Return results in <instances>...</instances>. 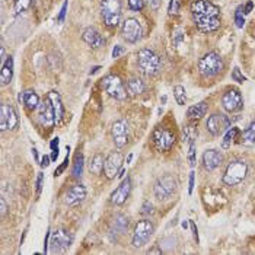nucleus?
Masks as SVG:
<instances>
[{"label": "nucleus", "instance_id": "19", "mask_svg": "<svg viewBox=\"0 0 255 255\" xmlns=\"http://www.w3.org/2000/svg\"><path fill=\"white\" fill-rule=\"evenodd\" d=\"M86 194H88V191H86L85 185H82V184L73 185V187L66 193L64 203H66L67 206H70V207H75V206H78L79 203H82V201L86 198Z\"/></svg>", "mask_w": 255, "mask_h": 255}, {"label": "nucleus", "instance_id": "17", "mask_svg": "<svg viewBox=\"0 0 255 255\" xmlns=\"http://www.w3.org/2000/svg\"><path fill=\"white\" fill-rule=\"evenodd\" d=\"M111 134H113L114 144L117 146L118 149L124 147L128 143V126L126 123V120H118L113 124Z\"/></svg>", "mask_w": 255, "mask_h": 255}, {"label": "nucleus", "instance_id": "27", "mask_svg": "<svg viewBox=\"0 0 255 255\" xmlns=\"http://www.w3.org/2000/svg\"><path fill=\"white\" fill-rule=\"evenodd\" d=\"M128 228V219L123 215H118L114 220V225H113V232H116L117 235H123Z\"/></svg>", "mask_w": 255, "mask_h": 255}, {"label": "nucleus", "instance_id": "48", "mask_svg": "<svg viewBox=\"0 0 255 255\" xmlns=\"http://www.w3.org/2000/svg\"><path fill=\"white\" fill-rule=\"evenodd\" d=\"M253 7H254V3H253V1H248V3H247V6L244 7V13H245V15H248V13L253 10Z\"/></svg>", "mask_w": 255, "mask_h": 255}, {"label": "nucleus", "instance_id": "3", "mask_svg": "<svg viewBox=\"0 0 255 255\" xmlns=\"http://www.w3.org/2000/svg\"><path fill=\"white\" fill-rule=\"evenodd\" d=\"M223 60L215 51L207 53L198 61V72L204 78H215L223 70Z\"/></svg>", "mask_w": 255, "mask_h": 255}, {"label": "nucleus", "instance_id": "21", "mask_svg": "<svg viewBox=\"0 0 255 255\" xmlns=\"http://www.w3.org/2000/svg\"><path fill=\"white\" fill-rule=\"evenodd\" d=\"M222 160H223V157L216 149H210L203 153V165L207 171H215L216 168L220 166Z\"/></svg>", "mask_w": 255, "mask_h": 255}, {"label": "nucleus", "instance_id": "51", "mask_svg": "<svg viewBox=\"0 0 255 255\" xmlns=\"http://www.w3.org/2000/svg\"><path fill=\"white\" fill-rule=\"evenodd\" d=\"M59 137H56V138H53V140H51V143H50V147H51V150H53V149H57V147H59Z\"/></svg>", "mask_w": 255, "mask_h": 255}, {"label": "nucleus", "instance_id": "12", "mask_svg": "<svg viewBox=\"0 0 255 255\" xmlns=\"http://www.w3.org/2000/svg\"><path fill=\"white\" fill-rule=\"evenodd\" d=\"M141 34H143V29L137 19L128 18L124 20L123 28H121V35L127 42H131V44L137 42L138 39L141 38Z\"/></svg>", "mask_w": 255, "mask_h": 255}, {"label": "nucleus", "instance_id": "28", "mask_svg": "<svg viewBox=\"0 0 255 255\" xmlns=\"http://www.w3.org/2000/svg\"><path fill=\"white\" fill-rule=\"evenodd\" d=\"M104 157L102 155H95L89 162V171L95 175H99L104 171Z\"/></svg>", "mask_w": 255, "mask_h": 255}, {"label": "nucleus", "instance_id": "38", "mask_svg": "<svg viewBox=\"0 0 255 255\" xmlns=\"http://www.w3.org/2000/svg\"><path fill=\"white\" fill-rule=\"evenodd\" d=\"M232 79H234L235 82H238V83H244V82H247V78L241 73V70H239L238 67H235V69H234V72H232Z\"/></svg>", "mask_w": 255, "mask_h": 255}, {"label": "nucleus", "instance_id": "2", "mask_svg": "<svg viewBox=\"0 0 255 255\" xmlns=\"http://www.w3.org/2000/svg\"><path fill=\"white\" fill-rule=\"evenodd\" d=\"M137 67L141 75L153 76L160 70V57L153 50L143 48L137 53Z\"/></svg>", "mask_w": 255, "mask_h": 255}, {"label": "nucleus", "instance_id": "20", "mask_svg": "<svg viewBox=\"0 0 255 255\" xmlns=\"http://www.w3.org/2000/svg\"><path fill=\"white\" fill-rule=\"evenodd\" d=\"M82 38L92 48H101L105 45V39L95 28H86L82 34Z\"/></svg>", "mask_w": 255, "mask_h": 255}, {"label": "nucleus", "instance_id": "23", "mask_svg": "<svg viewBox=\"0 0 255 255\" xmlns=\"http://www.w3.org/2000/svg\"><path fill=\"white\" fill-rule=\"evenodd\" d=\"M126 91H127V95H130V97H138V95L144 94L146 85L141 79H130L126 85Z\"/></svg>", "mask_w": 255, "mask_h": 255}, {"label": "nucleus", "instance_id": "7", "mask_svg": "<svg viewBox=\"0 0 255 255\" xmlns=\"http://www.w3.org/2000/svg\"><path fill=\"white\" fill-rule=\"evenodd\" d=\"M177 188L178 182L175 177L166 174V175H163V177H160L157 179L153 191H155V196H156L157 200H168V198H171V197L174 196Z\"/></svg>", "mask_w": 255, "mask_h": 255}, {"label": "nucleus", "instance_id": "11", "mask_svg": "<svg viewBox=\"0 0 255 255\" xmlns=\"http://www.w3.org/2000/svg\"><path fill=\"white\" fill-rule=\"evenodd\" d=\"M72 242H73V236L64 229H59L54 234H51L50 250L51 253H63L70 248Z\"/></svg>", "mask_w": 255, "mask_h": 255}, {"label": "nucleus", "instance_id": "10", "mask_svg": "<svg viewBox=\"0 0 255 255\" xmlns=\"http://www.w3.org/2000/svg\"><path fill=\"white\" fill-rule=\"evenodd\" d=\"M207 131L212 134V136H220L223 133H226V130L229 128L231 126V118L226 117L225 114H220L216 113L213 116H210L207 120Z\"/></svg>", "mask_w": 255, "mask_h": 255}, {"label": "nucleus", "instance_id": "37", "mask_svg": "<svg viewBox=\"0 0 255 255\" xmlns=\"http://www.w3.org/2000/svg\"><path fill=\"white\" fill-rule=\"evenodd\" d=\"M188 160H190V165H191V166H194V165H196V144H194V141H191V143H190Z\"/></svg>", "mask_w": 255, "mask_h": 255}, {"label": "nucleus", "instance_id": "46", "mask_svg": "<svg viewBox=\"0 0 255 255\" xmlns=\"http://www.w3.org/2000/svg\"><path fill=\"white\" fill-rule=\"evenodd\" d=\"M50 162H51V157L45 155V156H42V159H41V166H42V168H47V166L50 165Z\"/></svg>", "mask_w": 255, "mask_h": 255}, {"label": "nucleus", "instance_id": "45", "mask_svg": "<svg viewBox=\"0 0 255 255\" xmlns=\"http://www.w3.org/2000/svg\"><path fill=\"white\" fill-rule=\"evenodd\" d=\"M190 226H191V232H193V235H194V239H196V242L198 244V231H197L196 223L190 220Z\"/></svg>", "mask_w": 255, "mask_h": 255}, {"label": "nucleus", "instance_id": "15", "mask_svg": "<svg viewBox=\"0 0 255 255\" xmlns=\"http://www.w3.org/2000/svg\"><path fill=\"white\" fill-rule=\"evenodd\" d=\"M123 160L124 156L121 152H111L105 162H104V174L108 179H113V178L117 177L118 171L121 169V165H123Z\"/></svg>", "mask_w": 255, "mask_h": 255}, {"label": "nucleus", "instance_id": "8", "mask_svg": "<svg viewBox=\"0 0 255 255\" xmlns=\"http://www.w3.org/2000/svg\"><path fill=\"white\" fill-rule=\"evenodd\" d=\"M102 88L111 98L117 99V101H124L127 98L126 86L123 85L121 79L116 75H108L102 79Z\"/></svg>", "mask_w": 255, "mask_h": 255}, {"label": "nucleus", "instance_id": "4", "mask_svg": "<svg viewBox=\"0 0 255 255\" xmlns=\"http://www.w3.org/2000/svg\"><path fill=\"white\" fill-rule=\"evenodd\" d=\"M247 174H248V165H247V162L245 160H241V159H235V160H232L228 165L222 181L226 185H229V187H235V185L241 184L245 179Z\"/></svg>", "mask_w": 255, "mask_h": 255}, {"label": "nucleus", "instance_id": "31", "mask_svg": "<svg viewBox=\"0 0 255 255\" xmlns=\"http://www.w3.org/2000/svg\"><path fill=\"white\" fill-rule=\"evenodd\" d=\"M174 97H175V101H177L178 105H185L187 102V95H185V89L181 86V85H177L174 88Z\"/></svg>", "mask_w": 255, "mask_h": 255}, {"label": "nucleus", "instance_id": "42", "mask_svg": "<svg viewBox=\"0 0 255 255\" xmlns=\"http://www.w3.org/2000/svg\"><path fill=\"white\" fill-rule=\"evenodd\" d=\"M67 4H69V0H66L61 6V12L59 15V22H63L64 20V16H66V10H67Z\"/></svg>", "mask_w": 255, "mask_h": 255}, {"label": "nucleus", "instance_id": "25", "mask_svg": "<svg viewBox=\"0 0 255 255\" xmlns=\"http://www.w3.org/2000/svg\"><path fill=\"white\" fill-rule=\"evenodd\" d=\"M13 78V59L9 56L6 61L1 64V73H0V82L1 85H9Z\"/></svg>", "mask_w": 255, "mask_h": 255}, {"label": "nucleus", "instance_id": "39", "mask_svg": "<svg viewBox=\"0 0 255 255\" xmlns=\"http://www.w3.org/2000/svg\"><path fill=\"white\" fill-rule=\"evenodd\" d=\"M241 10H242V6L236 9V13H235L236 26H238V28H242V26H244V23H245V19H244V16H242Z\"/></svg>", "mask_w": 255, "mask_h": 255}, {"label": "nucleus", "instance_id": "32", "mask_svg": "<svg viewBox=\"0 0 255 255\" xmlns=\"http://www.w3.org/2000/svg\"><path fill=\"white\" fill-rule=\"evenodd\" d=\"M236 133H238V128H232V130H229V131L223 136V140H222V149H229L232 140L235 138Z\"/></svg>", "mask_w": 255, "mask_h": 255}, {"label": "nucleus", "instance_id": "14", "mask_svg": "<svg viewBox=\"0 0 255 255\" xmlns=\"http://www.w3.org/2000/svg\"><path fill=\"white\" fill-rule=\"evenodd\" d=\"M38 121L44 128H51L56 124V116L50 99L45 98L38 107Z\"/></svg>", "mask_w": 255, "mask_h": 255}, {"label": "nucleus", "instance_id": "29", "mask_svg": "<svg viewBox=\"0 0 255 255\" xmlns=\"http://www.w3.org/2000/svg\"><path fill=\"white\" fill-rule=\"evenodd\" d=\"M242 140H244L245 144H253V143H255V121H253L250 124V127L244 131Z\"/></svg>", "mask_w": 255, "mask_h": 255}, {"label": "nucleus", "instance_id": "52", "mask_svg": "<svg viewBox=\"0 0 255 255\" xmlns=\"http://www.w3.org/2000/svg\"><path fill=\"white\" fill-rule=\"evenodd\" d=\"M59 157V147L57 149H53V153H51V160H57Z\"/></svg>", "mask_w": 255, "mask_h": 255}, {"label": "nucleus", "instance_id": "54", "mask_svg": "<svg viewBox=\"0 0 255 255\" xmlns=\"http://www.w3.org/2000/svg\"><path fill=\"white\" fill-rule=\"evenodd\" d=\"M32 155H34V157H35L37 160H39V157H38V150H37V149H32Z\"/></svg>", "mask_w": 255, "mask_h": 255}, {"label": "nucleus", "instance_id": "36", "mask_svg": "<svg viewBox=\"0 0 255 255\" xmlns=\"http://www.w3.org/2000/svg\"><path fill=\"white\" fill-rule=\"evenodd\" d=\"M128 7L131 9V10H141L143 7H144V0H128Z\"/></svg>", "mask_w": 255, "mask_h": 255}, {"label": "nucleus", "instance_id": "40", "mask_svg": "<svg viewBox=\"0 0 255 255\" xmlns=\"http://www.w3.org/2000/svg\"><path fill=\"white\" fill-rule=\"evenodd\" d=\"M153 213V206L150 204V201H144L143 207H141V215H152Z\"/></svg>", "mask_w": 255, "mask_h": 255}, {"label": "nucleus", "instance_id": "50", "mask_svg": "<svg viewBox=\"0 0 255 255\" xmlns=\"http://www.w3.org/2000/svg\"><path fill=\"white\" fill-rule=\"evenodd\" d=\"M121 53H123V47L117 45V47H116V48L113 50V57H114V59H117V57L120 56V54H121Z\"/></svg>", "mask_w": 255, "mask_h": 255}, {"label": "nucleus", "instance_id": "1", "mask_svg": "<svg viewBox=\"0 0 255 255\" xmlns=\"http://www.w3.org/2000/svg\"><path fill=\"white\" fill-rule=\"evenodd\" d=\"M191 13L196 26L201 32H215L220 28V9L207 0H194Z\"/></svg>", "mask_w": 255, "mask_h": 255}, {"label": "nucleus", "instance_id": "13", "mask_svg": "<svg viewBox=\"0 0 255 255\" xmlns=\"http://www.w3.org/2000/svg\"><path fill=\"white\" fill-rule=\"evenodd\" d=\"M18 126V114L13 110V107L3 104L0 107V130H13Z\"/></svg>", "mask_w": 255, "mask_h": 255}, {"label": "nucleus", "instance_id": "6", "mask_svg": "<svg viewBox=\"0 0 255 255\" xmlns=\"http://www.w3.org/2000/svg\"><path fill=\"white\" fill-rule=\"evenodd\" d=\"M155 232V226L152 222L149 220H140L136 223L134 226V232H133V238H131V242H133V247L134 248H141L144 247L150 236L153 235Z\"/></svg>", "mask_w": 255, "mask_h": 255}, {"label": "nucleus", "instance_id": "18", "mask_svg": "<svg viewBox=\"0 0 255 255\" xmlns=\"http://www.w3.org/2000/svg\"><path fill=\"white\" fill-rule=\"evenodd\" d=\"M130 191H131V179L127 177L121 181L116 191L111 194V203L116 206H123L130 196Z\"/></svg>", "mask_w": 255, "mask_h": 255}, {"label": "nucleus", "instance_id": "43", "mask_svg": "<svg viewBox=\"0 0 255 255\" xmlns=\"http://www.w3.org/2000/svg\"><path fill=\"white\" fill-rule=\"evenodd\" d=\"M42 179H44V177H42V172H39L38 178H37V197H39V194H41V190H42Z\"/></svg>", "mask_w": 255, "mask_h": 255}, {"label": "nucleus", "instance_id": "41", "mask_svg": "<svg viewBox=\"0 0 255 255\" xmlns=\"http://www.w3.org/2000/svg\"><path fill=\"white\" fill-rule=\"evenodd\" d=\"M67 165H69V155L66 156V159H64V162H63V163L60 165L59 168L56 169V172H54V175H56V177H60V175H61V174H63L64 171H66V168H67Z\"/></svg>", "mask_w": 255, "mask_h": 255}, {"label": "nucleus", "instance_id": "44", "mask_svg": "<svg viewBox=\"0 0 255 255\" xmlns=\"http://www.w3.org/2000/svg\"><path fill=\"white\" fill-rule=\"evenodd\" d=\"M6 212H7V206H6V201H4V198H0V215H1V217H4Z\"/></svg>", "mask_w": 255, "mask_h": 255}, {"label": "nucleus", "instance_id": "30", "mask_svg": "<svg viewBox=\"0 0 255 255\" xmlns=\"http://www.w3.org/2000/svg\"><path fill=\"white\" fill-rule=\"evenodd\" d=\"M73 177L80 178L82 174H83V155L82 153H78L75 156V163H73Z\"/></svg>", "mask_w": 255, "mask_h": 255}, {"label": "nucleus", "instance_id": "26", "mask_svg": "<svg viewBox=\"0 0 255 255\" xmlns=\"http://www.w3.org/2000/svg\"><path fill=\"white\" fill-rule=\"evenodd\" d=\"M207 110H209V104L206 101L198 102L197 105H193V107L188 108L187 117L190 118V120H200V118H203L207 114Z\"/></svg>", "mask_w": 255, "mask_h": 255}, {"label": "nucleus", "instance_id": "49", "mask_svg": "<svg viewBox=\"0 0 255 255\" xmlns=\"http://www.w3.org/2000/svg\"><path fill=\"white\" fill-rule=\"evenodd\" d=\"M193 188H194V172L190 174V187H188V193L190 194L193 193Z\"/></svg>", "mask_w": 255, "mask_h": 255}, {"label": "nucleus", "instance_id": "22", "mask_svg": "<svg viewBox=\"0 0 255 255\" xmlns=\"http://www.w3.org/2000/svg\"><path fill=\"white\" fill-rule=\"evenodd\" d=\"M47 98L50 99L51 105H53V110H54V116H56V123L59 124L60 121L63 120L64 116V107H63V102H61V97H60L59 92L56 91H50Z\"/></svg>", "mask_w": 255, "mask_h": 255}, {"label": "nucleus", "instance_id": "34", "mask_svg": "<svg viewBox=\"0 0 255 255\" xmlns=\"http://www.w3.org/2000/svg\"><path fill=\"white\" fill-rule=\"evenodd\" d=\"M197 137V130L194 126H190L184 130V138H187V141H194V138Z\"/></svg>", "mask_w": 255, "mask_h": 255}, {"label": "nucleus", "instance_id": "35", "mask_svg": "<svg viewBox=\"0 0 255 255\" xmlns=\"http://www.w3.org/2000/svg\"><path fill=\"white\" fill-rule=\"evenodd\" d=\"M179 9H181V0H171L169 7H168L169 15H177Z\"/></svg>", "mask_w": 255, "mask_h": 255}, {"label": "nucleus", "instance_id": "9", "mask_svg": "<svg viewBox=\"0 0 255 255\" xmlns=\"http://www.w3.org/2000/svg\"><path fill=\"white\" fill-rule=\"evenodd\" d=\"M152 140H153V144L159 152H168L175 144L177 138L171 130L163 128V127H157L152 134Z\"/></svg>", "mask_w": 255, "mask_h": 255}, {"label": "nucleus", "instance_id": "33", "mask_svg": "<svg viewBox=\"0 0 255 255\" xmlns=\"http://www.w3.org/2000/svg\"><path fill=\"white\" fill-rule=\"evenodd\" d=\"M29 4H31V0H16L15 1V10H16V13L25 12L29 7Z\"/></svg>", "mask_w": 255, "mask_h": 255}, {"label": "nucleus", "instance_id": "5", "mask_svg": "<svg viewBox=\"0 0 255 255\" xmlns=\"http://www.w3.org/2000/svg\"><path fill=\"white\" fill-rule=\"evenodd\" d=\"M101 16L108 28H116L121 19V0H102Z\"/></svg>", "mask_w": 255, "mask_h": 255}, {"label": "nucleus", "instance_id": "47", "mask_svg": "<svg viewBox=\"0 0 255 255\" xmlns=\"http://www.w3.org/2000/svg\"><path fill=\"white\" fill-rule=\"evenodd\" d=\"M160 1H162V0H147V3L150 4V7H152V9H155V10H156V9H159V6H160Z\"/></svg>", "mask_w": 255, "mask_h": 255}, {"label": "nucleus", "instance_id": "16", "mask_svg": "<svg viewBox=\"0 0 255 255\" xmlns=\"http://www.w3.org/2000/svg\"><path fill=\"white\" fill-rule=\"evenodd\" d=\"M222 105L228 113H236L241 111L244 107V99L238 89H229L223 98H222Z\"/></svg>", "mask_w": 255, "mask_h": 255}, {"label": "nucleus", "instance_id": "24", "mask_svg": "<svg viewBox=\"0 0 255 255\" xmlns=\"http://www.w3.org/2000/svg\"><path fill=\"white\" fill-rule=\"evenodd\" d=\"M20 99H22L23 105H25L28 110H31V111L37 110V108L39 107V97L37 95V92H35V91H32V89H26V91H23V92H22V95H20Z\"/></svg>", "mask_w": 255, "mask_h": 255}, {"label": "nucleus", "instance_id": "53", "mask_svg": "<svg viewBox=\"0 0 255 255\" xmlns=\"http://www.w3.org/2000/svg\"><path fill=\"white\" fill-rule=\"evenodd\" d=\"M99 69H101L99 66H95V67H92V69H91V75H94V73H97V72H98Z\"/></svg>", "mask_w": 255, "mask_h": 255}]
</instances>
